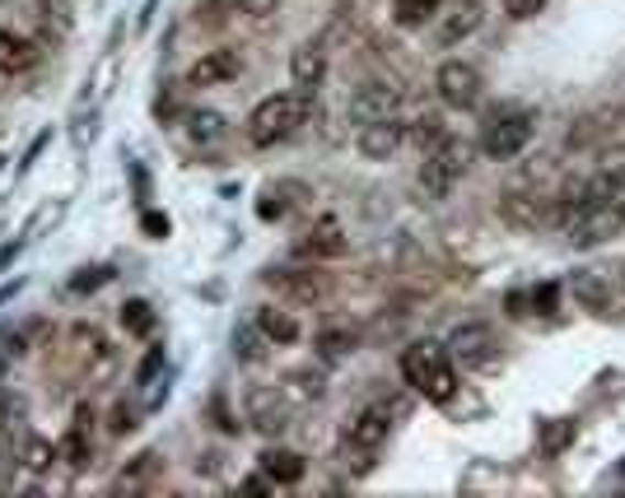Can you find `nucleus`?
Returning <instances> with one entry per match:
<instances>
[{
	"label": "nucleus",
	"mask_w": 625,
	"mask_h": 498,
	"mask_svg": "<svg viewBox=\"0 0 625 498\" xmlns=\"http://www.w3.org/2000/svg\"><path fill=\"white\" fill-rule=\"evenodd\" d=\"M500 5H504L509 19H537L546 10V0H500Z\"/></svg>",
	"instance_id": "obj_34"
},
{
	"label": "nucleus",
	"mask_w": 625,
	"mask_h": 498,
	"mask_svg": "<svg viewBox=\"0 0 625 498\" xmlns=\"http://www.w3.org/2000/svg\"><path fill=\"white\" fill-rule=\"evenodd\" d=\"M19 414H24V401H19L14 391H0V429H10Z\"/></svg>",
	"instance_id": "obj_37"
},
{
	"label": "nucleus",
	"mask_w": 625,
	"mask_h": 498,
	"mask_svg": "<svg viewBox=\"0 0 625 498\" xmlns=\"http://www.w3.org/2000/svg\"><path fill=\"white\" fill-rule=\"evenodd\" d=\"M406 414L402 401H369L355 420H350L346 429V452H355V456H374L383 443H387V433L397 429V420Z\"/></svg>",
	"instance_id": "obj_5"
},
{
	"label": "nucleus",
	"mask_w": 625,
	"mask_h": 498,
	"mask_svg": "<svg viewBox=\"0 0 625 498\" xmlns=\"http://www.w3.org/2000/svg\"><path fill=\"white\" fill-rule=\"evenodd\" d=\"M141 229L154 237V243H164L173 224H168V214H160V210H145V214H141Z\"/></svg>",
	"instance_id": "obj_35"
},
{
	"label": "nucleus",
	"mask_w": 625,
	"mask_h": 498,
	"mask_svg": "<svg viewBox=\"0 0 625 498\" xmlns=\"http://www.w3.org/2000/svg\"><path fill=\"white\" fill-rule=\"evenodd\" d=\"M406 141V126L402 117H379V122H364L360 126V154L364 158H393Z\"/></svg>",
	"instance_id": "obj_14"
},
{
	"label": "nucleus",
	"mask_w": 625,
	"mask_h": 498,
	"mask_svg": "<svg viewBox=\"0 0 625 498\" xmlns=\"http://www.w3.org/2000/svg\"><path fill=\"white\" fill-rule=\"evenodd\" d=\"M262 341H266L262 327L257 331H233V354L239 358H262Z\"/></svg>",
	"instance_id": "obj_32"
},
{
	"label": "nucleus",
	"mask_w": 625,
	"mask_h": 498,
	"mask_svg": "<svg viewBox=\"0 0 625 498\" xmlns=\"http://www.w3.org/2000/svg\"><path fill=\"white\" fill-rule=\"evenodd\" d=\"M257 327H262L266 341H276V345H295L299 341V322L289 312H281V308H262L257 312Z\"/></svg>",
	"instance_id": "obj_21"
},
{
	"label": "nucleus",
	"mask_w": 625,
	"mask_h": 498,
	"mask_svg": "<svg viewBox=\"0 0 625 498\" xmlns=\"http://www.w3.org/2000/svg\"><path fill=\"white\" fill-rule=\"evenodd\" d=\"M476 29H481V5L476 0H458V5L448 10V19L439 24V43L453 47V43H462V37H472Z\"/></svg>",
	"instance_id": "obj_18"
},
{
	"label": "nucleus",
	"mask_w": 625,
	"mask_h": 498,
	"mask_svg": "<svg viewBox=\"0 0 625 498\" xmlns=\"http://www.w3.org/2000/svg\"><path fill=\"white\" fill-rule=\"evenodd\" d=\"M621 475H625V462H621Z\"/></svg>",
	"instance_id": "obj_39"
},
{
	"label": "nucleus",
	"mask_w": 625,
	"mask_h": 498,
	"mask_svg": "<svg viewBox=\"0 0 625 498\" xmlns=\"http://www.w3.org/2000/svg\"><path fill=\"white\" fill-rule=\"evenodd\" d=\"M397 103H402V89L383 85V79H369V85H360L355 93H350V122H379V117H397Z\"/></svg>",
	"instance_id": "obj_9"
},
{
	"label": "nucleus",
	"mask_w": 625,
	"mask_h": 498,
	"mask_svg": "<svg viewBox=\"0 0 625 498\" xmlns=\"http://www.w3.org/2000/svg\"><path fill=\"white\" fill-rule=\"evenodd\" d=\"M439 10H443V0H397L393 19H397V29H420L429 19H439Z\"/></svg>",
	"instance_id": "obj_22"
},
{
	"label": "nucleus",
	"mask_w": 625,
	"mask_h": 498,
	"mask_svg": "<svg viewBox=\"0 0 625 498\" xmlns=\"http://www.w3.org/2000/svg\"><path fill=\"white\" fill-rule=\"evenodd\" d=\"M52 462H56V447L43 443V438H33V443L24 447V466L29 471H52Z\"/></svg>",
	"instance_id": "obj_29"
},
{
	"label": "nucleus",
	"mask_w": 625,
	"mask_h": 498,
	"mask_svg": "<svg viewBox=\"0 0 625 498\" xmlns=\"http://www.w3.org/2000/svg\"><path fill=\"white\" fill-rule=\"evenodd\" d=\"M467 164H472V145H467V141H458V135H443V141H435V145L425 150V164H420V187H425V196L443 201V196L462 182Z\"/></svg>",
	"instance_id": "obj_3"
},
{
	"label": "nucleus",
	"mask_w": 625,
	"mask_h": 498,
	"mask_svg": "<svg viewBox=\"0 0 625 498\" xmlns=\"http://www.w3.org/2000/svg\"><path fill=\"white\" fill-rule=\"evenodd\" d=\"M89 424H94V414L80 406L75 410V429L56 443V462H66L70 471H85L94 462V443H89Z\"/></svg>",
	"instance_id": "obj_15"
},
{
	"label": "nucleus",
	"mask_w": 625,
	"mask_h": 498,
	"mask_svg": "<svg viewBox=\"0 0 625 498\" xmlns=\"http://www.w3.org/2000/svg\"><path fill=\"white\" fill-rule=\"evenodd\" d=\"M160 368H164V345H154L145 358H141V368H135V383L141 387H150L154 377H160Z\"/></svg>",
	"instance_id": "obj_33"
},
{
	"label": "nucleus",
	"mask_w": 625,
	"mask_h": 498,
	"mask_svg": "<svg viewBox=\"0 0 625 498\" xmlns=\"http://www.w3.org/2000/svg\"><path fill=\"white\" fill-rule=\"evenodd\" d=\"M304 187H271V191H262V201H257V214L266 219H285L289 210H295V201H289V196H299Z\"/></svg>",
	"instance_id": "obj_23"
},
{
	"label": "nucleus",
	"mask_w": 625,
	"mask_h": 498,
	"mask_svg": "<svg viewBox=\"0 0 625 498\" xmlns=\"http://www.w3.org/2000/svg\"><path fill=\"white\" fill-rule=\"evenodd\" d=\"M289 410H295V401H289L281 387H262V391L248 396V414H252V424H257L262 433H281L285 420H289Z\"/></svg>",
	"instance_id": "obj_13"
},
{
	"label": "nucleus",
	"mask_w": 625,
	"mask_h": 498,
	"mask_svg": "<svg viewBox=\"0 0 625 498\" xmlns=\"http://www.w3.org/2000/svg\"><path fill=\"white\" fill-rule=\"evenodd\" d=\"M281 391H285L295 406H304V401H318V396H322V377H318V373H289Z\"/></svg>",
	"instance_id": "obj_24"
},
{
	"label": "nucleus",
	"mask_w": 625,
	"mask_h": 498,
	"mask_svg": "<svg viewBox=\"0 0 625 498\" xmlns=\"http://www.w3.org/2000/svg\"><path fill=\"white\" fill-rule=\"evenodd\" d=\"M453 358L462 368H491L495 364V331L491 327H458L453 331Z\"/></svg>",
	"instance_id": "obj_11"
},
{
	"label": "nucleus",
	"mask_w": 625,
	"mask_h": 498,
	"mask_svg": "<svg viewBox=\"0 0 625 498\" xmlns=\"http://www.w3.org/2000/svg\"><path fill=\"white\" fill-rule=\"evenodd\" d=\"M262 471H266V480H271V485H299L308 466H304V456H299V452L271 447V452H262Z\"/></svg>",
	"instance_id": "obj_19"
},
{
	"label": "nucleus",
	"mask_w": 625,
	"mask_h": 498,
	"mask_svg": "<svg viewBox=\"0 0 625 498\" xmlns=\"http://www.w3.org/2000/svg\"><path fill=\"white\" fill-rule=\"evenodd\" d=\"M197 14L206 29H257L276 14V0H206Z\"/></svg>",
	"instance_id": "obj_7"
},
{
	"label": "nucleus",
	"mask_w": 625,
	"mask_h": 498,
	"mask_svg": "<svg viewBox=\"0 0 625 498\" xmlns=\"http://www.w3.org/2000/svg\"><path fill=\"white\" fill-rule=\"evenodd\" d=\"M33 62H37V47L29 43V37L0 29V75H19V70H29Z\"/></svg>",
	"instance_id": "obj_20"
},
{
	"label": "nucleus",
	"mask_w": 625,
	"mask_h": 498,
	"mask_svg": "<svg viewBox=\"0 0 625 498\" xmlns=\"http://www.w3.org/2000/svg\"><path fill=\"white\" fill-rule=\"evenodd\" d=\"M402 377H406V387H416L425 401H435V406H448L458 396L453 354L435 341H416L412 350H402Z\"/></svg>",
	"instance_id": "obj_2"
},
{
	"label": "nucleus",
	"mask_w": 625,
	"mask_h": 498,
	"mask_svg": "<svg viewBox=\"0 0 625 498\" xmlns=\"http://www.w3.org/2000/svg\"><path fill=\"white\" fill-rule=\"evenodd\" d=\"M154 471H160V452H141L122 475H117V489H141Z\"/></svg>",
	"instance_id": "obj_25"
},
{
	"label": "nucleus",
	"mask_w": 625,
	"mask_h": 498,
	"mask_svg": "<svg viewBox=\"0 0 625 498\" xmlns=\"http://www.w3.org/2000/svg\"><path fill=\"white\" fill-rule=\"evenodd\" d=\"M570 438H574V424H570V420H551V424L541 429V447H546V452H560L564 443H570Z\"/></svg>",
	"instance_id": "obj_31"
},
{
	"label": "nucleus",
	"mask_w": 625,
	"mask_h": 498,
	"mask_svg": "<svg viewBox=\"0 0 625 498\" xmlns=\"http://www.w3.org/2000/svg\"><path fill=\"white\" fill-rule=\"evenodd\" d=\"M239 70H243V56H239V52H206L201 62H191L187 85H191V89H215V85H229V79H239Z\"/></svg>",
	"instance_id": "obj_12"
},
{
	"label": "nucleus",
	"mask_w": 625,
	"mask_h": 498,
	"mask_svg": "<svg viewBox=\"0 0 625 498\" xmlns=\"http://www.w3.org/2000/svg\"><path fill=\"white\" fill-rule=\"evenodd\" d=\"M191 141H197V145L224 141V117L220 112H197V117H191Z\"/></svg>",
	"instance_id": "obj_27"
},
{
	"label": "nucleus",
	"mask_w": 625,
	"mask_h": 498,
	"mask_svg": "<svg viewBox=\"0 0 625 498\" xmlns=\"http://www.w3.org/2000/svg\"><path fill=\"white\" fill-rule=\"evenodd\" d=\"M435 89H439V98H443L448 108L467 112V108H476V103H481L485 79H481V70H476L472 62H443L439 75H435Z\"/></svg>",
	"instance_id": "obj_8"
},
{
	"label": "nucleus",
	"mask_w": 625,
	"mask_h": 498,
	"mask_svg": "<svg viewBox=\"0 0 625 498\" xmlns=\"http://www.w3.org/2000/svg\"><path fill=\"white\" fill-rule=\"evenodd\" d=\"M308 117H312V93H304V89L271 93L248 112V145H257V150L281 145L308 122Z\"/></svg>",
	"instance_id": "obj_1"
},
{
	"label": "nucleus",
	"mask_w": 625,
	"mask_h": 498,
	"mask_svg": "<svg viewBox=\"0 0 625 498\" xmlns=\"http://www.w3.org/2000/svg\"><path fill=\"white\" fill-rule=\"evenodd\" d=\"M556 308H560V285H556V280L537 285V289H533V312H541V317H556Z\"/></svg>",
	"instance_id": "obj_30"
},
{
	"label": "nucleus",
	"mask_w": 625,
	"mask_h": 498,
	"mask_svg": "<svg viewBox=\"0 0 625 498\" xmlns=\"http://www.w3.org/2000/svg\"><path fill=\"white\" fill-rule=\"evenodd\" d=\"M318 345H322V354H327V358H341L346 350H355V341H350L346 331H327V335H322Z\"/></svg>",
	"instance_id": "obj_36"
},
{
	"label": "nucleus",
	"mask_w": 625,
	"mask_h": 498,
	"mask_svg": "<svg viewBox=\"0 0 625 498\" xmlns=\"http://www.w3.org/2000/svg\"><path fill=\"white\" fill-rule=\"evenodd\" d=\"M131 429H135V410H131V406H117V410H112V433L122 438V433H131Z\"/></svg>",
	"instance_id": "obj_38"
},
{
	"label": "nucleus",
	"mask_w": 625,
	"mask_h": 498,
	"mask_svg": "<svg viewBox=\"0 0 625 498\" xmlns=\"http://www.w3.org/2000/svg\"><path fill=\"white\" fill-rule=\"evenodd\" d=\"M289 75H295V85H299L304 93L318 89L322 75H327V52H322V43H304L295 56H289Z\"/></svg>",
	"instance_id": "obj_17"
},
{
	"label": "nucleus",
	"mask_w": 625,
	"mask_h": 498,
	"mask_svg": "<svg viewBox=\"0 0 625 498\" xmlns=\"http://www.w3.org/2000/svg\"><path fill=\"white\" fill-rule=\"evenodd\" d=\"M108 280H112V270H108V266H85V270H75L70 294H94V289H103Z\"/></svg>",
	"instance_id": "obj_28"
},
{
	"label": "nucleus",
	"mask_w": 625,
	"mask_h": 498,
	"mask_svg": "<svg viewBox=\"0 0 625 498\" xmlns=\"http://www.w3.org/2000/svg\"><path fill=\"white\" fill-rule=\"evenodd\" d=\"M299 256H308V262H327V256H346V229L337 214H322L318 224H312L299 243H295Z\"/></svg>",
	"instance_id": "obj_10"
},
{
	"label": "nucleus",
	"mask_w": 625,
	"mask_h": 498,
	"mask_svg": "<svg viewBox=\"0 0 625 498\" xmlns=\"http://www.w3.org/2000/svg\"><path fill=\"white\" fill-rule=\"evenodd\" d=\"M122 327L131 335H150L154 331V308L145 303V298H131V303H122Z\"/></svg>",
	"instance_id": "obj_26"
},
{
	"label": "nucleus",
	"mask_w": 625,
	"mask_h": 498,
	"mask_svg": "<svg viewBox=\"0 0 625 498\" xmlns=\"http://www.w3.org/2000/svg\"><path fill=\"white\" fill-rule=\"evenodd\" d=\"M266 285L276 294L299 298V303H312V298H322V289H327L318 270H266Z\"/></svg>",
	"instance_id": "obj_16"
},
{
	"label": "nucleus",
	"mask_w": 625,
	"mask_h": 498,
	"mask_svg": "<svg viewBox=\"0 0 625 498\" xmlns=\"http://www.w3.org/2000/svg\"><path fill=\"white\" fill-rule=\"evenodd\" d=\"M533 126H537V117L527 108H495L481 126V150L491 158H514L533 141Z\"/></svg>",
	"instance_id": "obj_4"
},
{
	"label": "nucleus",
	"mask_w": 625,
	"mask_h": 498,
	"mask_svg": "<svg viewBox=\"0 0 625 498\" xmlns=\"http://www.w3.org/2000/svg\"><path fill=\"white\" fill-rule=\"evenodd\" d=\"M621 224H625V191H621V196H612V201L593 206V210L574 214L570 224H564V233H570V243H574V247H597L602 237L621 233Z\"/></svg>",
	"instance_id": "obj_6"
}]
</instances>
